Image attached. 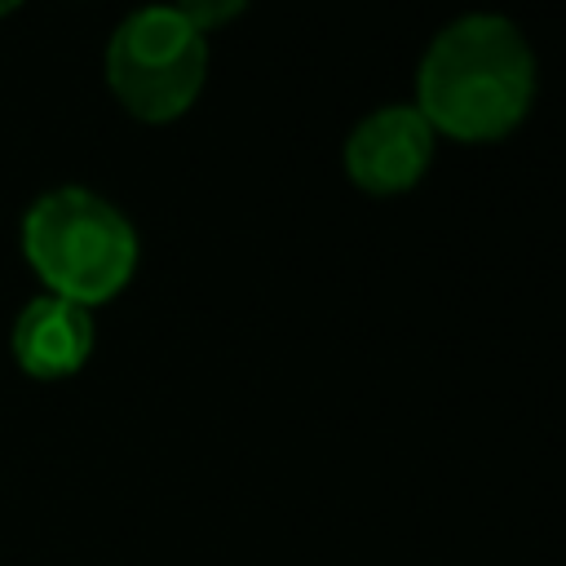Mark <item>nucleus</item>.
Here are the masks:
<instances>
[{
  "label": "nucleus",
  "instance_id": "obj_1",
  "mask_svg": "<svg viewBox=\"0 0 566 566\" xmlns=\"http://www.w3.org/2000/svg\"><path fill=\"white\" fill-rule=\"evenodd\" d=\"M535 97V53L500 13H464L447 22L420 57L416 111L433 133L455 142L509 137Z\"/></svg>",
  "mask_w": 566,
  "mask_h": 566
},
{
  "label": "nucleus",
  "instance_id": "obj_5",
  "mask_svg": "<svg viewBox=\"0 0 566 566\" xmlns=\"http://www.w3.org/2000/svg\"><path fill=\"white\" fill-rule=\"evenodd\" d=\"M93 354V318L62 296H35L13 323V358L35 380H57L84 367Z\"/></svg>",
  "mask_w": 566,
  "mask_h": 566
},
{
  "label": "nucleus",
  "instance_id": "obj_7",
  "mask_svg": "<svg viewBox=\"0 0 566 566\" xmlns=\"http://www.w3.org/2000/svg\"><path fill=\"white\" fill-rule=\"evenodd\" d=\"M18 4H22V0H0V13H13Z\"/></svg>",
  "mask_w": 566,
  "mask_h": 566
},
{
  "label": "nucleus",
  "instance_id": "obj_4",
  "mask_svg": "<svg viewBox=\"0 0 566 566\" xmlns=\"http://www.w3.org/2000/svg\"><path fill=\"white\" fill-rule=\"evenodd\" d=\"M433 159V128L411 102L371 111L345 137V177L367 195L411 190Z\"/></svg>",
  "mask_w": 566,
  "mask_h": 566
},
{
  "label": "nucleus",
  "instance_id": "obj_6",
  "mask_svg": "<svg viewBox=\"0 0 566 566\" xmlns=\"http://www.w3.org/2000/svg\"><path fill=\"white\" fill-rule=\"evenodd\" d=\"M199 35L203 31H212V27H226L230 18H239L243 9H248V0H177L172 4Z\"/></svg>",
  "mask_w": 566,
  "mask_h": 566
},
{
  "label": "nucleus",
  "instance_id": "obj_3",
  "mask_svg": "<svg viewBox=\"0 0 566 566\" xmlns=\"http://www.w3.org/2000/svg\"><path fill=\"white\" fill-rule=\"evenodd\" d=\"M208 75V40L172 9L150 4L128 13L106 49V80L128 115L164 124L195 106Z\"/></svg>",
  "mask_w": 566,
  "mask_h": 566
},
{
  "label": "nucleus",
  "instance_id": "obj_2",
  "mask_svg": "<svg viewBox=\"0 0 566 566\" xmlns=\"http://www.w3.org/2000/svg\"><path fill=\"white\" fill-rule=\"evenodd\" d=\"M22 248L53 296L75 305L111 301L137 265V234L106 199L66 186L40 195L22 221Z\"/></svg>",
  "mask_w": 566,
  "mask_h": 566
}]
</instances>
